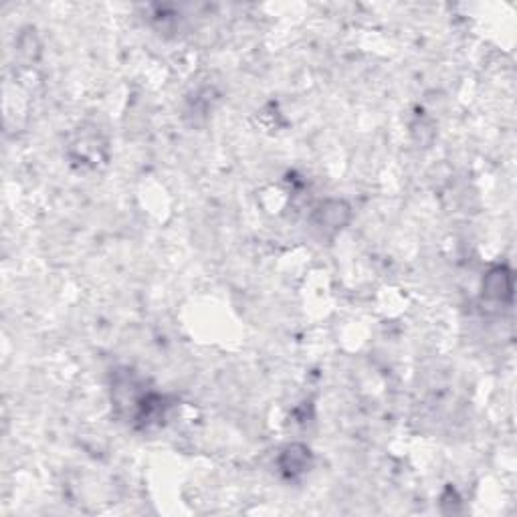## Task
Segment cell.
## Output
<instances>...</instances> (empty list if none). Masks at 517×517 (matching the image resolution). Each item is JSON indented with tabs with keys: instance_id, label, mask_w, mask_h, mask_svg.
<instances>
[{
	"instance_id": "7a4b0ae2",
	"label": "cell",
	"mask_w": 517,
	"mask_h": 517,
	"mask_svg": "<svg viewBox=\"0 0 517 517\" xmlns=\"http://www.w3.org/2000/svg\"><path fill=\"white\" fill-rule=\"evenodd\" d=\"M481 295L487 302L510 305L513 302V271L510 265H493L481 284Z\"/></svg>"
},
{
	"instance_id": "277c9868",
	"label": "cell",
	"mask_w": 517,
	"mask_h": 517,
	"mask_svg": "<svg viewBox=\"0 0 517 517\" xmlns=\"http://www.w3.org/2000/svg\"><path fill=\"white\" fill-rule=\"evenodd\" d=\"M93 146H106V142L99 138V131H88L81 129L78 136H75L71 150L78 154V160H83L81 164L88 166H98L101 156H106V148H93Z\"/></svg>"
},
{
	"instance_id": "3957f363",
	"label": "cell",
	"mask_w": 517,
	"mask_h": 517,
	"mask_svg": "<svg viewBox=\"0 0 517 517\" xmlns=\"http://www.w3.org/2000/svg\"><path fill=\"white\" fill-rule=\"evenodd\" d=\"M314 463V457H312V450L305 445H287L284 450H281V455L277 459V465H279V471L284 473L289 481H297V479H302L309 469H312Z\"/></svg>"
},
{
	"instance_id": "6da1fadb",
	"label": "cell",
	"mask_w": 517,
	"mask_h": 517,
	"mask_svg": "<svg viewBox=\"0 0 517 517\" xmlns=\"http://www.w3.org/2000/svg\"><path fill=\"white\" fill-rule=\"evenodd\" d=\"M352 219V209L350 204L340 199H327L324 202H319L314 211V227L327 234V237H334L336 233H340L347 222Z\"/></svg>"
}]
</instances>
